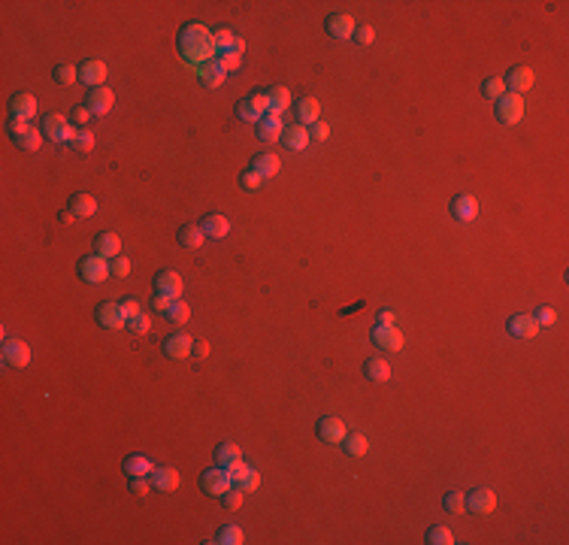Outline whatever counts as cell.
<instances>
[{
    "label": "cell",
    "mask_w": 569,
    "mask_h": 545,
    "mask_svg": "<svg viewBox=\"0 0 569 545\" xmlns=\"http://www.w3.org/2000/svg\"><path fill=\"white\" fill-rule=\"evenodd\" d=\"M43 136L52 142H73L76 127H73V122L58 116V112H49V116H43Z\"/></svg>",
    "instance_id": "7"
},
{
    "label": "cell",
    "mask_w": 569,
    "mask_h": 545,
    "mask_svg": "<svg viewBox=\"0 0 569 545\" xmlns=\"http://www.w3.org/2000/svg\"><path fill=\"white\" fill-rule=\"evenodd\" d=\"M122 309H124V315H127V318H131V315H140V312H142V309H140V300H136L133 294L122 300Z\"/></svg>",
    "instance_id": "56"
},
{
    "label": "cell",
    "mask_w": 569,
    "mask_h": 545,
    "mask_svg": "<svg viewBox=\"0 0 569 545\" xmlns=\"http://www.w3.org/2000/svg\"><path fill=\"white\" fill-rule=\"evenodd\" d=\"M282 142H285V149H291V151H303V149L309 146V127H303V124H285Z\"/></svg>",
    "instance_id": "27"
},
{
    "label": "cell",
    "mask_w": 569,
    "mask_h": 545,
    "mask_svg": "<svg viewBox=\"0 0 569 545\" xmlns=\"http://www.w3.org/2000/svg\"><path fill=\"white\" fill-rule=\"evenodd\" d=\"M94 322H97L103 331H122V327H127V315H124L122 303L103 300V303H97V309H94Z\"/></svg>",
    "instance_id": "6"
},
{
    "label": "cell",
    "mask_w": 569,
    "mask_h": 545,
    "mask_svg": "<svg viewBox=\"0 0 569 545\" xmlns=\"http://www.w3.org/2000/svg\"><path fill=\"white\" fill-rule=\"evenodd\" d=\"M167 318H170L176 327L188 324V322H191V306H188V303H182V300H173V306H170V312H167Z\"/></svg>",
    "instance_id": "42"
},
{
    "label": "cell",
    "mask_w": 569,
    "mask_h": 545,
    "mask_svg": "<svg viewBox=\"0 0 569 545\" xmlns=\"http://www.w3.org/2000/svg\"><path fill=\"white\" fill-rule=\"evenodd\" d=\"M221 506L227 509V512H236L239 506H243V491H239V488H234V485H230L227 491L221 494Z\"/></svg>",
    "instance_id": "45"
},
{
    "label": "cell",
    "mask_w": 569,
    "mask_h": 545,
    "mask_svg": "<svg viewBox=\"0 0 569 545\" xmlns=\"http://www.w3.org/2000/svg\"><path fill=\"white\" fill-rule=\"evenodd\" d=\"M0 355H3V364L12 367V370H21V367L30 364V346L25 340H3Z\"/></svg>",
    "instance_id": "14"
},
{
    "label": "cell",
    "mask_w": 569,
    "mask_h": 545,
    "mask_svg": "<svg viewBox=\"0 0 569 545\" xmlns=\"http://www.w3.org/2000/svg\"><path fill=\"white\" fill-rule=\"evenodd\" d=\"M327 136H330V127H327L324 122H315V124H309V140H315V142H324Z\"/></svg>",
    "instance_id": "53"
},
{
    "label": "cell",
    "mask_w": 569,
    "mask_h": 545,
    "mask_svg": "<svg viewBox=\"0 0 569 545\" xmlns=\"http://www.w3.org/2000/svg\"><path fill=\"white\" fill-rule=\"evenodd\" d=\"M122 470L127 472V479H131V476H149V472L155 470V463H151L146 454H127L124 463H122Z\"/></svg>",
    "instance_id": "33"
},
{
    "label": "cell",
    "mask_w": 569,
    "mask_h": 545,
    "mask_svg": "<svg viewBox=\"0 0 569 545\" xmlns=\"http://www.w3.org/2000/svg\"><path fill=\"white\" fill-rule=\"evenodd\" d=\"M70 212H73L76 219H91V215L97 212V200L91 194H85V191H76V194L70 197Z\"/></svg>",
    "instance_id": "31"
},
{
    "label": "cell",
    "mask_w": 569,
    "mask_h": 545,
    "mask_svg": "<svg viewBox=\"0 0 569 545\" xmlns=\"http://www.w3.org/2000/svg\"><path fill=\"white\" fill-rule=\"evenodd\" d=\"M176 239H179L182 248H200L203 246V230H200V224H182L179 234H176Z\"/></svg>",
    "instance_id": "36"
},
{
    "label": "cell",
    "mask_w": 569,
    "mask_h": 545,
    "mask_svg": "<svg viewBox=\"0 0 569 545\" xmlns=\"http://www.w3.org/2000/svg\"><path fill=\"white\" fill-rule=\"evenodd\" d=\"M109 276H115V279H124V276H131V261H127L124 255H118V258H112V261H109Z\"/></svg>",
    "instance_id": "47"
},
{
    "label": "cell",
    "mask_w": 569,
    "mask_h": 545,
    "mask_svg": "<svg viewBox=\"0 0 569 545\" xmlns=\"http://www.w3.org/2000/svg\"><path fill=\"white\" fill-rule=\"evenodd\" d=\"M151 288H155V294H161V297L179 300L182 291H185V282H182L179 272H173V270H158L155 279H151Z\"/></svg>",
    "instance_id": "9"
},
{
    "label": "cell",
    "mask_w": 569,
    "mask_h": 545,
    "mask_svg": "<svg viewBox=\"0 0 569 545\" xmlns=\"http://www.w3.org/2000/svg\"><path fill=\"white\" fill-rule=\"evenodd\" d=\"M463 503H467V512H472V515H491L496 509V494L491 488H472L469 494H463Z\"/></svg>",
    "instance_id": "11"
},
{
    "label": "cell",
    "mask_w": 569,
    "mask_h": 545,
    "mask_svg": "<svg viewBox=\"0 0 569 545\" xmlns=\"http://www.w3.org/2000/svg\"><path fill=\"white\" fill-rule=\"evenodd\" d=\"M494 116H496V122L500 124H518L521 118H524V98L506 91L500 100L494 103Z\"/></svg>",
    "instance_id": "4"
},
{
    "label": "cell",
    "mask_w": 569,
    "mask_h": 545,
    "mask_svg": "<svg viewBox=\"0 0 569 545\" xmlns=\"http://www.w3.org/2000/svg\"><path fill=\"white\" fill-rule=\"evenodd\" d=\"M212 37H215V49L218 52H227V49H234V43H236V37L230 28H218V30H212Z\"/></svg>",
    "instance_id": "43"
},
{
    "label": "cell",
    "mask_w": 569,
    "mask_h": 545,
    "mask_svg": "<svg viewBox=\"0 0 569 545\" xmlns=\"http://www.w3.org/2000/svg\"><path fill=\"white\" fill-rule=\"evenodd\" d=\"M282 131H285V124H282V118L279 116H272V112H267V116L258 122V136L263 142H276V140H282Z\"/></svg>",
    "instance_id": "28"
},
{
    "label": "cell",
    "mask_w": 569,
    "mask_h": 545,
    "mask_svg": "<svg viewBox=\"0 0 569 545\" xmlns=\"http://www.w3.org/2000/svg\"><path fill=\"white\" fill-rule=\"evenodd\" d=\"M227 472H230V482H234L239 491H258L261 488V472L258 470H252V467H245L243 461H236L234 467H227Z\"/></svg>",
    "instance_id": "16"
},
{
    "label": "cell",
    "mask_w": 569,
    "mask_h": 545,
    "mask_svg": "<svg viewBox=\"0 0 569 545\" xmlns=\"http://www.w3.org/2000/svg\"><path fill=\"white\" fill-rule=\"evenodd\" d=\"M503 82H506V91L524 98V91H530V88L536 85V73L527 67V64H518V67H512L509 73L503 76Z\"/></svg>",
    "instance_id": "13"
},
{
    "label": "cell",
    "mask_w": 569,
    "mask_h": 545,
    "mask_svg": "<svg viewBox=\"0 0 569 545\" xmlns=\"http://www.w3.org/2000/svg\"><path fill=\"white\" fill-rule=\"evenodd\" d=\"M424 542H427V545H451L454 536H451V530H448L445 524H430L427 533H424Z\"/></svg>",
    "instance_id": "39"
},
{
    "label": "cell",
    "mask_w": 569,
    "mask_h": 545,
    "mask_svg": "<svg viewBox=\"0 0 569 545\" xmlns=\"http://www.w3.org/2000/svg\"><path fill=\"white\" fill-rule=\"evenodd\" d=\"M170 306H173L170 297H161V294H155V297H151V309H155V312H164V315H167Z\"/></svg>",
    "instance_id": "57"
},
{
    "label": "cell",
    "mask_w": 569,
    "mask_h": 545,
    "mask_svg": "<svg viewBox=\"0 0 569 545\" xmlns=\"http://www.w3.org/2000/svg\"><path fill=\"white\" fill-rule=\"evenodd\" d=\"M76 270H79V279L88 285H100V282H106L109 279V258H103V255L97 252H91V255H82L76 264Z\"/></svg>",
    "instance_id": "2"
},
{
    "label": "cell",
    "mask_w": 569,
    "mask_h": 545,
    "mask_svg": "<svg viewBox=\"0 0 569 545\" xmlns=\"http://www.w3.org/2000/svg\"><path fill=\"white\" fill-rule=\"evenodd\" d=\"M131 494H136V497H146L149 491H151V482H149V476H131Z\"/></svg>",
    "instance_id": "51"
},
{
    "label": "cell",
    "mask_w": 569,
    "mask_h": 545,
    "mask_svg": "<svg viewBox=\"0 0 569 545\" xmlns=\"http://www.w3.org/2000/svg\"><path fill=\"white\" fill-rule=\"evenodd\" d=\"M503 94H506V82H503V76H487L485 82H482V98L487 100H500Z\"/></svg>",
    "instance_id": "40"
},
{
    "label": "cell",
    "mask_w": 569,
    "mask_h": 545,
    "mask_svg": "<svg viewBox=\"0 0 569 545\" xmlns=\"http://www.w3.org/2000/svg\"><path fill=\"white\" fill-rule=\"evenodd\" d=\"M200 230L209 239H224L230 234V221H227V215H221V212H206L203 219H200Z\"/></svg>",
    "instance_id": "19"
},
{
    "label": "cell",
    "mask_w": 569,
    "mask_h": 545,
    "mask_svg": "<svg viewBox=\"0 0 569 545\" xmlns=\"http://www.w3.org/2000/svg\"><path fill=\"white\" fill-rule=\"evenodd\" d=\"M448 210H451V215L458 221H472L478 215V200L472 194H458L451 200V206H448Z\"/></svg>",
    "instance_id": "25"
},
{
    "label": "cell",
    "mask_w": 569,
    "mask_h": 545,
    "mask_svg": "<svg viewBox=\"0 0 569 545\" xmlns=\"http://www.w3.org/2000/svg\"><path fill=\"white\" fill-rule=\"evenodd\" d=\"M279 167H282V161H279L276 155H270V151H258V155L252 158V164H248V170H254L261 179H272V176L279 173Z\"/></svg>",
    "instance_id": "26"
},
{
    "label": "cell",
    "mask_w": 569,
    "mask_h": 545,
    "mask_svg": "<svg viewBox=\"0 0 569 545\" xmlns=\"http://www.w3.org/2000/svg\"><path fill=\"white\" fill-rule=\"evenodd\" d=\"M103 79H106V64L103 61H82L79 64V82H85L88 88H100Z\"/></svg>",
    "instance_id": "22"
},
{
    "label": "cell",
    "mask_w": 569,
    "mask_h": 545,
    "mask_svg": "<svg viewBox=\"0 0 569 545\" xmlns=\"http://www.w3.org/2000/svg\"><path fill=\"white\" fill-rule=\"evenodd\" d=\"M70 122H73V124H88V122H91V112H88V107H73V109H70Z\"/></svg>",
    "instance_id": "55"
},
{
    "label": "cell",
    "mask_w": 569,
    "mask_h": 545,
    "mask_svg": "<svg viewBox=\"0 0 569 545\" xmlns=\"http://www.w3.org/2000/svg\"><path fill=\"white\" fill-rule=\"evenodd\" d=\"M506 331L512 336H518V340H533L539 333V324H536L533 315H512L506 322Z\"/></svg>",
    "instance_id": "23"
},
{
    "label": "cell",
    "mask_w": 569,
    "mask_h": 545,
    "mask_svg": "<svg viewBox=\"0 0 569 545\" xmlns=\"http://www.w3.org/2000/svg\"><path fill=\"white\" fill-rule=\"evenodd\" d=\"M270 112V103H267V91H252L245 94L243 100H236V118H243V122H252L258 124L263 116Z\"/></svg>",
    "instance_id": "3"
},
{
    "label": "cell",
    "mask_w": 569,
    "mask_h": 545,
    "mask_svg": "<svg viewBox=\"0 0 569 545\" xmlns=\"http://www.w3.org/2000/svg\"><path fill=\"white\" fill-rule=\"evenodd\" d=\"M342 452L348 454V458H364L366 452H370V439H366L364 434H346V439H342Z\"/></svg>",
    "instance_id": "34"
},
{
    "label": "cell",
    "mask_w": 569,
    "mask_h": 545,
    "mask_svg": "<svg viewBox=\"0 0 569 545\" xmlns=\"http://www.w3.org/2000/svg\"><path fill=\"white\" fill-rule=\"evenodd\" d=\"M236 461H243V452H239L236 443H218V448H215V463L218 467H234Z\"/></svg>",
    "instance_id": "37"
},
{
    "label": "cell",
    "mask_w": 569,
    "mask_h": 545,
    "mask_svg": "<svg viewBox=\"0 0 569 545\" xmlns=\"http://www.w3.org/2000/svg\"><path fill=\"white\" fill-rule=\"evenodd\" d=\"M442 506H445V512H451V515H460V512L467 509V503H463V494H460V491H448V494L442 497Z\"/></svg>",
    "instance_id": "44"
},
{
    "label": "cell",
    "mask_w": 569,
    "mask_h": 545,
    "mask_svg": "<svg viewBox=\"0 0 569 545\" xmlns=\"http://www.w3.org/2000/svg\"><path fill=\"white\" fill-rule=\"evenodd\" d=\"M294 112H297V122L306 127V124H315L318 116H321V103H318L315 98H303L294 103Z\"/></svg>",
    "instance_id": "30"
},
{
    "label": "cell",
    "mask_w": 569,
    "mask_h": 545,
    "mask_svg": "<svg viewBox=\"0 0 569 545\" xmlns=\"http://www.w3.org/2000/svg\"><path fill=\"white\" fill-rule=\"evenodd\" d=\"M346 424H342V418H336V415H324V418H318L315 424V436L318 443L324 445H339L342 439H346Z\"/></svg>",
    "instance_id": "10"
},
{
    "label": "cell",
    "mask_w": 569,
    "mask_h": 545,
    "mask_svg": "<svg viewBox=\"0 0 569 545\" xmlns=\"http://www.w3.org/2000/svg\"><path fill=\"white\" fill-rule=\"evenodd\" d=\"M234 485L230 482V472L224 470V467H209V470H203V476H200V491H203L206 497H221L227 488Z\"/></svg>",
    "instance_id": "8"
},
{
    "label": "cell",
    "mask_w": 569,
    "mask_h": 545,
    "mask_svg": "<svg viewBox=\"0 0 569 545\" xmlns=\"http://www.w3.org/2000/svg\"><path fill=\"white\" fill-rule=\"evenodd\" d=\"M261 182H263V179H261V176L254 173V170H245L243 176H239V185H243L245 191H258V188H261Z\"/></svg>",
    "instance_id": "52"
},
{
    "label": "cell",
    "mask_w": 569,
    "mask_h": 545,
    "mask_svg": "<svg viewBox=\"0 0 569 545\" xmlns=\"http://www.w3.org/2000/svg\"><path fill=\"white\" fill-rule=\"evenodd\" d=\"M355 19H351L348 12H333V15H327L324 19V30H327V37H333V39H348V37H355Z\"/></svg>",
    "instance_id": "17"
},
{
    "label": "cell",
    "mask_w": 569,
    "mask_h": 545,
    "mask_svg": "<svg viewBox=\"0 0 569 545\" xmlns=\"http://www.w3.org/2000/svg\"><path fill=\"white\" fill-rule=\"evenodd\" d=\"M191 349H194V340H191L188 333H173V336H167V340L161 342V355L170 358V360L188 358Z\"/></svg>",
    "instance_id": "18"
},
{
    "label": "cell",
    "mask_w": 569,
    "mask_h": 545,
    "mask_svg": "<svg viewBox=\"0 0 569 545\" xmlns=\"http://www.w3.org/2000/svg\"><path fill=\"white\" fill-rule=\"evenodd\" d=\"M58 219H61L64 224H73V219H76V215L70 212V210H61V212H58Z\"/></svg>",
    "instance_id": "60"
},
{
    "label": "cell",
    "mask_w": 569,
    "mask_h": 545,
    "mask_svg": "<svg viewBox=\"0 0 569 545\" xmlns=\"http://www.w3.org/2000/svg\"><path fill=\"white\" fill-rule=\"evenodd\" d=\"M379 324H394V309H382L379 312Z\"/></svg>",
    "instance_id": "59"
},
{
    "label": "cell",
    "mask_w": 569,
    "mask_h": 545,
    "mask_svg": "<svg viewBox=\"0 0 569 545\" xmlns=\"http://www.w3.org/2000/svg\"><path fill=\"white\" fill-rule=\"evenodd\" d=\"M52 79L58 85H73V82H79V67H73V64H58V67L52 70Z\"/></svg>",
    "instance_id": "41"
},
{
    "label": "cell",
    "mask_w": 569,
    "mask_h": 545,
    "mask_svg": "<svg viewBox=\"0 0 569 545\" xmlns=\"http://www.w3.org/2000/svg\"><path fill=\"white\" fill-rule=\"evenodd\" d=\"M94 142H97V140H94L91 131H76V136H73V142H70V146H73L76 151H91Z\"/></svg>",
    "instance_id": "48"
},
{
    "label": "cell",
    "mask_w": 569,
    "mask_h": 545,
    "mask_svg": "<svg viewBox=\"0 0 569 545\" xmlns=\"http://www.w3.org/2000/svg\"><path fill=\"white\" fill-rule=\"evenodd\" d=\"M218 64L224 70H239V64H243V55H239L236 49H227V52H218Z\"/></svg>",
    "instance_id": "49"
},
{
    "label": "cell",
    "mask_w": 569,
    "mask_h": 545,
    "mask_svg": "<svg viewBox=\"0 0 569 545\" xmlns=\"http://www.w3.org/2000/svg\"><path fill=\"white\" fill-rule=\"evenodd\" d=\"M10 112H12V118H19V122H30V118L37 116V98L30 91H19V94H12V100H10Z\"/></svg>",
    "instance_id": "20"
},
{
    "label": "cell",
    "mask_w": 569,
    "mask_h": 545,
    "mask_svg": "<svg viewBox=\"0 0 569 545\" xmlns=\"http://www.w3.org/2000/svg\"><path fill=\"white\" fill-rule=\"evenodd\" d=\"M370 336H373V346H379L382 351H400L406 342L403 333H400L394 324H375Z\"/></svg>",
    "instance_id": "15"
},
{
    "label": "cell",
    "mask_w": 569,
    "mask_h": 545,
    "mask_svg": "<svg viewBox=\"0 0 569 545\" xmlns=\"http://www.w3.org/2000/svg\"><path fill=\"white\" fill-rule=\"evenodd\" d=\"M149 482H151V491H161V494H170L179 488V472L173 467H155L149 472Z\"/></svg>",
    "instance_id": "21"
},
{
    "label": "cell",
    "mask_w": 569,
    "mask_h": 545,
    "mask_svg": "<svg viewBox=\"0 0 569 545\" xmlns=\"http://www.w3.org/2000/svg\"><path fill=\"white\" fill-rule=\"evenodd\" d=\"M355 39H357L360 46H370L373 39H375V30H373L370 25H357V28H355Z\"/></svg>",
    "instance_id": "54"
},
{
    "label": "cell",
    "mask_w": 569,
    "mask_h": 545,
    "mask_svg": "<svg viewBox=\"0 0 569 545\" xmlns=\"http://www.w3.org/2000/svg\"><path fill=\"white\" fill-rule=\"evenodd\" d=\"M364 376L370 379L373 385H382L391 379V364L384 358H366L364 360Z\"/></svg>",
    "instance_id": "29"
},
{
    "label": "cell",
    "mask_w": 569,
    "mask_h": 545,
    "mask_svg": "<svg viewBox=\"0 0 569 545\" xmlns=\"http://www.w3.org/2000/svg\"><path fill=\"white\" fill-rule=\"evenodd\" d=\"M82 107H88V112H91V116H106V112L115 107V94H112V88H106V85L88 88Z\"/></svg>",
    "instance_id": "12"
},
{
    "label": "cell",
    "mask_w": 569,
    "mask_h": 545,
    "mask_svg": "<svg viewBox=\"0 0 569 545\" xmlns=\"http://www.w3.org/2000/svg\"><path fill=\"white\" fill-rule=\"evenodd\" d=\"M212 542H218V545H243L245 536H243V530H239L236 524H224V527H218V533H215Z\"/></svg>",
    "instance_id": "38"
},
{
    "label": "cell",
    "mask_w": 569,
    "mask_h": 545,
    "mask_svg": "<svg viewBox=\"0 0 569 545\" xmlns=\"http://www.w3.org/2000/svg\"><path fill=\"white\" fill-rule=\"evenodd\" d=\"M6 131H10V140H12L21 151H37L39 142H43V133H39L37 127H30L28 122H19V118H10Z\"/></svg>",
    "instance_id": "5"
},
{
    "label": "cell",
    "mask_w": 569,
    "mask_h": 545,
    "mask_svg": "<svg viewBox=\"0 0 569 545\" xmlns=\"http://www.w3.org/2000/svg\"><path fill=\"white\" fill-rule=\"evenodd\" d=\"M533 318H536V324H539V327H551V324L557 322V312L551 309V306H539V309L533 312Z\"/></svg>",
    "instance_id": "50"
},
{
    "label": "cell",
    "mask_w": 569,
    "mask_h": 545,
    "mask_svg": "<svg viewBox=\"0 0 569 545\" xmlns=\"http://www.w3.org/2000/svg\"><path fill=\"white\" fill-rule=\"evenodd\" d=\"M91 248L97 255H103V258L112 261V258H118V255H122V239H118V234H112V230H103V234L94 237Z\"/></svg>",
    "instance_id": "24"
},
{
    "label": "cell",
    "mask_w": 569,
    "mask_h": 545,
    "mask_svg": "<svg viewBox=\"0 0 569 545\" xmlns=\"http://www.w3.org/2000/svg\"><path fill=\"white\" fill-rule=\"evenodd\" d=\"M176 49H179L182 61H188L191 67H197V70L218 58L212 30L206 25H197V21H191V25H185L179 30V37H176Z\"/></svg>",
    "instance_id": "1"
},
{
    "label": "cell",
    "mask_w": 569,
    "mask_h": 545,
    "mask_svg": "<svg viewBox=\"0 0 569 545\" xmlns=\"http://www.w3.org/2000/svg\"><path fill=\"white\" fill-rule=\"evenodd\" d=\"M191 355H194V358H200V360H203L206 355H209V342L197 340V342H194V349H191Z\"/></svg>",
    "instance_id": "58"
},
{
    "label": "cell",
    "mask_w": 569,
    "mask_h": 545,
    "mask_svg": "<svg viewBox=\"0 0 569 545\" xmlns=\"http://www.w3.org/2000/svg\"><path fill=\"white\" fill-rule=\"evenodd\" d=\"M224 73H227V70H224L218 64V58H215V61L206 64V67H200V82H203L206 88H221L224 85Z\"/></svg>",
    "instance_id": "35"
},
{
    "label": "cell",
    "mask_w": 569,
    "mask_h": 545,
    "mask_svg": "<svg viewBox=\"0 0 569 545\" xmlns=\"http://www.w3.org/2000/svg\"><path fill=\"white\" fill-rule=\"evenodd\" d=\"M127 331L136 333V336L149 333V331H151V322H149L146 312H140V315H131V318H127Z\"/></svg>",
    "instance_id": "46"
},
{
    "label": "cell",
    "mask_w": 569,
    "mask_h": 545,
    "mask_svg": "<svg viewBox=\"0 0 569 545\" xmlns=\"http://www.w3.org/2000/svg\"><path fill=\"white\" fill-rule=\"evenodd\" d=\"M267 103H270V112L272 116H282V112L291 107V91L285 85H272L267 91Z\"/></svg>",
    "instance_id": "32"
}]
</instances>
